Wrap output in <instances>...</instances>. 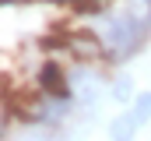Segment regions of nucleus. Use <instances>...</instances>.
I'll list each match as a JSON object with an SVG mask.
<instances>
[{
	"label": "nucleus",
	"instance_id": "4",
	"mask_svg": "<svg viewBox=\"0 0 151 141\" xmlns=\"http://www.w3.org/2000/svg\"><path fill=\"white\" fill-rule=\"evenodd\" d=\"M70 88H74V95L81 102H91L95 92H99V74H91V70H70Z\"/></svg>",
	"mask_w": 151,
	"mask_h": 141
},
{
	"label": "nucleus",
	"instance_id": "7",
	"mask_svg": "<svg viewBox=\"0 0 151 141\" xmlns=\"http://www.w3.org/2000/svg\"><path fill=\"white\" fill-rule=\"evenodd\" d=\"M28 141H49V138H28Z\"/></svg>",
	"mask_w": 151,
	"mask_h": 141
},
{
	"label": "nucleus",
	"instance_id": "5",
	"mask_svg": "<svg viewBox=\"0 0 151 141\" xmlns=\"http://www.w3.org/2000/svg\"><path fill=\"white\" fill-rule=\"evenodd\" d=\"M109 88H113V99H116V102H134V99H137V95H134V81H130V74H116Z\"/></svg>",
	"mask_w": 151,
	"mask_h": 141
},
{
	"label": "nucleus",
	"instance_id": "1",
	"mask_svg": "<svg viewBox=\"0 0 151 141\" xmlns=\"http://www.w3.org/2000/svg\"><path fill=\"white\" fill-rule=\"evenodd\" d=\"M148 28H151V18H141V14H113V18H106L102 42H106L109 60H113V64L130 60V57L144 46Z\"/></svg>",
	"mask_w": 151,
	"mask_h": 141
},
{
	"label": "nucleus",
	"instance_id": "3",
	"mask_svg": "<svg viewBox=\"0 0 151 141\" xmlns=\"http://www.w3.org/2000/svg\"><path fill=\"white\" fill-rule=\"evenodd\" d=\"M137 127H141V120L134 116V109L116 113L113 124H109V141H134L137 138Z\"/></svg>",
	"mask_w": 151,
	"mask_h": 141
},
{
	"label": "nucleus",
	"instance_id": "2",
	"mask_svg": "<svg viewBox=\"0 0 151 141\" xmlns=\"http://www.w3.org/2000/svg\"><path fill=\"white\" fill-rule=\"evenodd\" d=\"M35 85L42 95H49V99H63V102H74V88H70V74L60 67V64H53V60H46L35 74Z\"/></svg>",
	"mask_w": 151,
	"mask_h": 141
},
{
	"label": "nucleus",
	"instance_id": "6",
	"mask_svg": "<svg viewBox=\"0 0 151 141\" xmlns=\"http://www.w3.org/2000/svg\"><path fill=\"white\" fill-rule=\"evenodd\" d=\"M130 109H134V116H137L141 124H148L151 120V92H141V95L130 102Z\"/></svg>",
	"mask_w": 151,
	"mask_h": 141
}]
</instances>
